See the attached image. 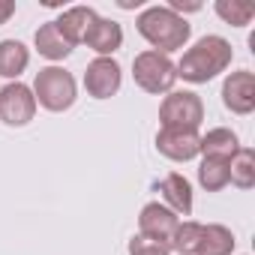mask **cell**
<instances>
[{
    "mask_svg": "<svg viewBox=\"0 0 255 255\" xmlns=\"http://www.w3.org/2000/svg\"><path fill=\"white\" fill-rule=\"evenodd\" d=\"M240 150V141L231 129H225V126H216V129H210L207 135H201V156L204 159H231L234 153Z\"/></svg>",
    "mask_w": 255,
    "mask_h": 255,
    "instance_id": "obj_15",
    "label": "cell"
},
{
    "mask_svg": "<svg viewBox=\"0 0 255 255\" xmlns=\"http://www.w3.org/2000/svg\"><path fill=\"white\" fill-rule=\"evenodd\" d=\"M177 225H180V216L174 210H168L165 204H159V201L144 204L141 213H138V234H147V237L171 240Z\"/></svg>",
    "mask_w": 255,
    "mask_h": 255,
    "instance_id": "obj_10",
    "label": "cell"
},
{
    "mask_svg": "<svg viewBox=\"0 0 255 255\" xmlns=\"http://www.w3.org/2000/svg\"><path fill=\"white\" fill-rule=\"evenodd\" d=\"M156 150L171 162H189L201 156V135L198 129H168V126H162L156 132Z\"/></svg>",
    "mask_w": 255,
    "mask_h": 255,
    "instance_id": "obj_8",
    "label": "cell"
},
{
    "mask_svg": "<svg viewBox=\"0 0 255 255\" xmlns=\"http://www.w3.org/2000/svg\"><path fill=\"white\" fill-rule=\"evenodd\" d=\"M231 60H234L231 42L210 33V36H201L192 48H186L180 63H174V69H177V78H183L189 84H207L210 78L225 72L231 66Z\"/></svg>",
    "mask_w": 255,
    "mask_h": 255,
    "instance_id": "obj_1",
    "label": "cell"
},
{
    "mask_svg": "<svg viewBox=\"0 0 255 255\" xmlns=\"http://www.w3.org/2000/svg\"><path fill=\"white\" fill-rule=\"evenodd\" d=\"M228 183L237 189H252L255 186V153L249 147H240L228 159Z\"/></svg>",
    "mask_w": 255,
    "mask_h": 255,
    "instance_id": "obj_18",
    "label": "cell"
},
{
    "mask_svg": "<svg viewBox=\"0 0 255 255\" xmlns=\"http://www.w3.org/2000/svg\"><path fill=\"white\" fill-rule=\"evenodd\" d=\"M198 183L207 192H219L228 186V162L225 159H201L198 165Z\"/></svg>",
    "mask_w": 255,
    "mask_h": 255,
    "instance_id": "obj_21",
    "label": "cell"
},
{
    "mask_svg": "<svg viewBox=\"0 0 255 255\" xmlns=\"http://www.w3.org/2000/svg\"><path fill=\"white\" fill-rule=\"evenodd\" d=\"M201 231H204V225L201 222H192V219H186V222H180L177 228H174V234H171V252H180V255H195L198 252V243H201Z\"/></svg>",
    "mask_w": 255,
    "mask_h": 255,
    "instance_id": "obj_20",
    "label": "cell"
},
{
    "mask_svg": "<svg viewBox=\"0 0 255 255\" xmlns=\"http://www.w3.org/2000/svg\"><path fill=\"white\" fill-rule=\"evenodd\" d=\"M213 9L231 27H246L255 18V3H249V0H216Z\"/></svg>",
    "mask_w": 255,
    "mask_h": 255,
    "instance_id": "obj_19",
    "label": "cell"
},
{
    "mask_svg": "<svg viewBox=\"0 0 255 255\" xmlns=\"http://www.w3.org/2000/svg\"><path fill=\"white\" fill-rule=\"evenodd\" d=\"M168 9H171V12H177V15H180V12H198V9H201V3H183V0H171Z\"/></svg>",
    "mask_w": 255,
    "mask_h": 255,
    "instance_id": "obj_24",
    "label": "cell"
},
{
    "mask_svg": "<svg viewBox=\"0 0 255 255\" xmlns=\"http://www.w3.org/2000/svg\"><path fill=\"white\" fill-rule=\"evenodd\" d=\"M30 66V48L18 39H3L0 42V78L18 81V75Z\"/></svg>",
    "mask_w": 255,
    "mask_h": 255,
    "instance_id": "obj_14",
    "label": "cell"
},
{
    "mask_svg": "<svg viewBox=\"0 0 255 255\" xmlns=\"http://www.w3.org/2000/svg\"><path fill=\"white\" fill-rule=\"evenodd\" d=\"M84 45L93 48L99 57H111V54L120 51V45H123V27H120L117 21H111V18H96L93 27H90L87 36H84Z\"/></svg>",
    "mask_w": 255,
    "mask_h": 255,
    "instance_id": "obj_12",
    "label": "cell"
},
{
    "mask_svg": "<svg viewBox=\"0 0 255 255\" xmlns=\"http://www.w3.org/2000/svg\"><path fill=\"white\" fill-rule=\"evenodd\" d=\"M96 18H99V12H96L93 6H69V9L60 12V18H54V27H57L60 36L75 48V45L84 42V36H87V30L93 27Z\"/></svg>",
    "mask_w": 255,
    "mask_h": 255,
    "instance_id": "obj_11",
    "label": "cell"
},
{
    "mask_svg": "<svg viewBox=\"0 0 255 255\" xmlns=\"http://www.w3.org/2000/svg\"><path fill=\"white\" fill-rule=\"evenodd\" d=\"M36 99H33V90L21 81H9L0 87V120L12 129H21L27 126L33 117H36Z\"/></svg>",
    "mask_w": 255,
    "mask_h": 255,
    "instance_id": "obj_6",
    "label": "cell"
},
{
    "mask_svg": "<svg viewBox=\"0 0 255 255\" xmlns=\"http://www.w3.org/2000/svg\"><path fill=\"white\" fill-rule=\"evenodd\" d=\"M234 243L237 240H234L231 228H225L219 222H210L201 231V243H198V252L195 255H231L234 252Z\"/></svg>",
    "mask_w": 255,
    "mask_h": 255,
    "instance_id": "obj_17",
    "label": "cell"
},
{
    "mask_svg": "<svg viewBox=\"0 0 255 255\" xmlns=\"http://www.w3.org/2000/svg\"><path fill=\"white\" fill-rule=\"evenodd\" d=\"M126 252L129 255H171V243L159 237H147V234H132Z\"/></svg>",
    "mask_w": 255,
    "mask_h": 255,
    "instance_id": "obj_22",
    "label": "cell"
},
{
    "mask_svg": "<svg viewBox=\"0 0 255 255\" xmlns=\"http://www.w3.org/2000/svg\"><path fill=\"white\" fill-rule=\"evenodd\" d=\"M132 78H135V84L144 93L159 96V93H171V87L177 81V69H174V60L168 54H159V51L147 48V51L135 54V60H132Z\"/></svg>",
    "mask_w": 255,
    "mask_h": 255,
    "instance_id": "obj_4",
    "label": "cell"
},
{
    "mask_svg": "<svg viewBox=\"0 0 255 255\" xmlns=\"http://www.w3.org/2000/svg\"><path fill=\"white\" fill-rule=\"evenodd\" d=\"M159 120L168 129H198L204 120V102L192 90H171L159 105Z\"/></svg>",
    "mask_w": 255,
    "mask_h": 255,
    "instance_id": "obj_5",
    "label": "cell"
},
{
    "mask_svg": "<svg viewBox=\"0 0 255 255\" xmlns=\"http://www.w3.org/2000/svg\"><path fill=\"white\" fill-rule=\"evenodd\" d=\"M33 45H36V51H39L45 60H51V63H57V60H63V57L72 54V45L60 36V30L54 27V21H45V24L36 30Z\"/></svg>",
    "mask_w": 255,
    "mask_h": 255,
    "instance_id": "obj_16",
    "label": "cell"
},
{
    "mask_svg": "<svg viewBox=\"0 0 255 255\" xmlns=\"http://www.w3.org/2000/svg\"><path fill=\"white\" fill-rule=\"evenodd\" d=\"M33 99L36 105H42L45 111H69L78 99V84L72 78V72H66L63 66H45L36 72L33 78Z\"/></svg>",
    "mask_w": 255,
    "mask_h": 255,
    "instance_id": "obj_3",
    "label": "cell"
},
{
    "mask_svg": "<svg viewBox=\"0 0 255 255\" xmlns=\"http://www.w3.org/2000/svg\"><path fill=\"white\" fill-rule=\"evenodd\" d=\"M123 84V69L114 57H96L84 69V90L93 99H111Z\"/></svg>",
    "mask_w": 255,
    "mask_h": 255,
    "instance_id": "obj_7",
    "label": "cell"
},
{
    "mask_svg": "<svg viewBox=\"0 0 255 255\" xmlns=\"http://www.w3.org/2000/svg\"><path fill=\"white\" fill-rule=\"evenodd\" d=\"M159 192L165 198V207L174 210L177 216H189L192 213V183L183 174H177V171L165 174L162 183H159Z\"/></svg>",
    "mask_w": 255,
    "mask_h": 255,
    "instance_id": "obj_13",
    "label": "cell"
},
{
    "mask_svg": "<svg viewBox=\"0 0 255 255\" xmlns=\"http://www.w3.org/2000/svg\"><path fill=\"white\" fill-rule=\"evenodd\" d=\"M135 30L159 54L180 51L189 42V36H192V24L183 15L171 12L168 6H147V9H141V15L135 18Z\"/></svg>",
    "mask_w": 255,
    "mask_h": 255,
    "instance_id": "obj_2",
    "label": "cell"
},
{
    "mask_svg": "<svg viewBox=\"0 0 255 255\" xmlns=\"http://www.w3.org/2000/svg\"><path fill=\"white\" fill-rule=\"evenodd\" d=\"M222 105L231 114L255 111V75L249 69H237L222 81Z\"/></svg>",
    "mask_w": 255,
    "mask_h": 255,
    "instance_id": "obj_9",
    "label": "cell"
},
{
    "mask_svg": "<svg viewBox=\"0 0 255 255\" xmlns=\"http://www.w3.org/2000/svg\"><path fill=\"white\" fill-rule=\"evenodd\" d=\"M15 15V0H0V27Z\"/></svg>",
    "mask_w": 255,
    "mask_h": 255,
    "instance_id": "obj_23",
    "label": "cell"
}]
</instances>
